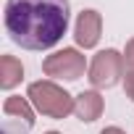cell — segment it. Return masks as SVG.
<instances>
[{"label":"cell","mask_w":134,"mask_h":134,"mask_svg":"<svg viewBox=\"0 0 134 134\" xmlns=\"http://www.w3.org/2000/svg\"><path fill=\"white\" fill-rule=\"evenodd\" d=\"M124 90H126V95L134 100V71H126V76H124Z\"/></svg>","instance_id":"11"},{"label":"cell","mask_w":134,"mask_h":134,"mask_svg":"<svg viewBox=\"0 0 134 134\" xmlns=\"http://www.w3.org/2000/svg\"><path fill=\"white\" fill-rule=\"evenodd\" d=\"M103 108H105V103H103V97L97 95V92H82L79 97H76V108H74V113L82 118V121H97L100 118V113H103Z\"/></svg>","instance_id":"6"},{"label":"cell","mask_w":134,"mask_h":134,"mask_svg":"<svg viewBox=\"0 0 134 134\" xmlns=\"http://www.w3.org/2000/svg\"><path fill=\"white\" fill-rule=\"evenodd\" d=\"M3 110H5V116H11V118H21L26 126H32L34 124V110H32V105L24 100V97H8L5 100V105H3Z\"/></svg>","instance_id":"8"},{"label":"cell","mask_w":134,"mask_h":134,"mask_svg":"<svg viewBox=\"0 0 134 134\" xmlns=\"http://www.w3.org/2000/svg\"><path fill=\"white\" fill-rule=\"evenodd\" d=\"M124 63H126V69L134 71V40L126 42V50H124Z\"/></svg>","instance_id":"9"},{"label":"cell","mask_w":134,"mask_h":134,"mask_svg":"<svg viewBox=\"0 0 134 134\" xmlns=\"http://www.w3.org/2000/svg\"><path fill=\"white\" fill-rule=\"evenodd\" d=\"M45 134H60V131H45Z\"/></svg>","instance_id":"13"},{"label":"cell","mask_w":134,"mask_h":134,"mask_svg":"<svg viewBox=\"0 0 134 134\" xmlns=\"http://www.w3.org/2000/svg\"><path fill=\"white\" fill-rule=\"evenodd\" d=\"M100 29H103L100 13H97V11H82L79 19H76V26H74L76 45H82V47H95L97 40H100Z\"/></svg>","instance_id":"5"},{"label":"cell","mask_w":134,"mask_h":134,"mask_svg":"<svg viewBox=\"0 0 134 134\" xmlns=\"http://www.w3.org/2000/svg\"><path fill=\"white\" fill-rule=\"evenodd\" d=\"M26 129H29V126L21 129V124L16 126L13 121H5V124H3V134H26Z\"/></svg>","instance_id":"10"},{"label":"cell","mask_w":134,"mask_h":134,"mask_svg":"<svg viewBox=\"0 0 134 134\" xmlns=\"http://www.w3.org/2000/svg\"><path fill=\"white\" fill-rule=\"evenodd\" d=\"M69 0H8L5 29L24 50H47L69 29Z\"/></svg>","instance_id":"1"},{"label":"cell","mask_w":134,"mask_h":134,"mask_svg":"<svg viewBox=\"0 0 134 134\" xmlns=\"http://www.w3.org/2000/svg\"><path fill=\"white\" fill-rule=\"evenodd\" d=\"M21 79H24V66H21V60L13 58V55H3V58H0V87H3V90H11V87H16Z\"/></svg>","instance_id":"7"},{"label":"cell","mask_w":134,"mask_h":134,"mask_svg":"<svg viewBox=\"0 0 134 134\" xmlns=\"http://www.w3.org/2000/svg\"><path fill=\"white\" fill-rule=\"evenodd\" d=\"M124 76V55L113 47L100 50L90 63V82L95 87H113Z\"/></svg>","instance_id":"4"},{"label":"cell","mask_w":134,"mask_h":134,"mask_svg":"<svg viewBox=\"0 0 134 134\" xmlns=\"http://www.w3.org/2000/svg\"><path fill=\"white\" fill-rule=\"evenodd\" d=\"M84 69H87V60H84V55H82L79 50H74V47H63V50L47 55L45 63H42V71H45L47 76L66 79V82H76V79L84 74Z\"/></svg>","instance_id":"3"},{"label":"cell","mask_w":134,"mask_h":134,"mask_svg":"<svg viewBox=\"0 0 134 134\" xmlns=\"http://www.w3.org/2000/svg\"><path fill=\"white\" fill-rule=\"evenodd\" d=\"M100 134H126L124 129H118V126H108V129H103Z\"/></svg>","instance_id":"12"},{"label":"cell","mask_w":134,"mask_h":134,"mask_svg":"<svg viewBox=\"0 0 134 134\" xmlns=\"http://www.w3.org/2000/svg\"><path fill=\"white\" fill-rule=\"evenodd\" d=\"M26 97L37 113L50 116V118H66L76 108V97H71L55 82H32L26 90Z\"/></svg>","instance_id":"2"}]
</instances>
